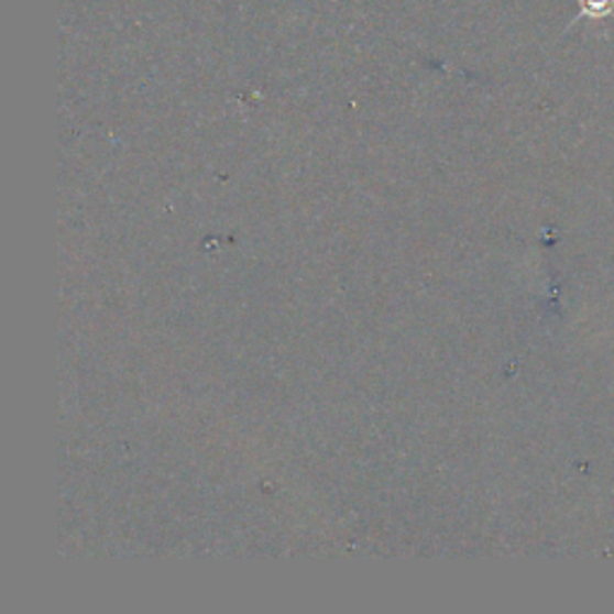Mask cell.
Returning a JSON list of instances; mask_svg holds the SVG:
<instances>
[{"mask_svg":"<svg viewBox=\"0 0 614 614\" xmlns=\"http://www.w3.org/2000/svg\"><path fill=\"white\" fill-rule=\"evenodd\" d=\"M579 3H581V18H591V20L607 18L614 10V0H579Z\"/></svg>","mask_w":614,"mask_h":614,"instance_id":"6da1fadb","label":"cell"}]
</instances>
